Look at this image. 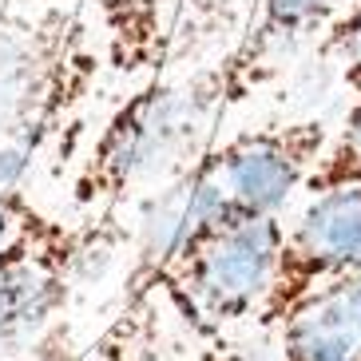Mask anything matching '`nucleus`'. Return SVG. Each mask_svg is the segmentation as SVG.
<instances>
[{"instance_id": "obj_11", "label": "nucleus", "mask_w": 361, "mask_h": 361, "mask_svg": "<svg viewBox=\"0 0 361 361\" xmlns=\"http://www.w3.org/2000/svg\"><path fill=\"white\" fill-rule=\"evenodd\" d=\"M318 64L338 75L341 92L353 99L361 96V0H350L345 8L329 20V28L314 40Z\"/></svg>"}, {"instance_id": "obj_5", "label": "nucleus", "mask_w": 361, "mask_h": 361, "mask_svg": "<svg viewBox=\"0 0 361 361\" xmlns=\"http://www.w3.org/2000/svg\"><path fill=\"white\" fill-rule=\"evenodd\" d=\"M329 135V123L318 116L274 119L214 139L195 163L226 207L231 223L282 219L290 199L306 191Z\"/></svg>"}, {"instance_id": "obj_15", "label": "nucleus", "mask_w": 361, "mask_h": 361, "mask_svg": "<svg viewBox=\"0 0 361 361\" xmlns=\"http://www.w3.org/2000/svg\"><path fill=\"white\" fill-rule=\"evenodd\" d=\"M195 361H250L243 350H234V345H226V338L223 341H211V350H202Z\"/></svg>"}, {"instance_id": "obj_16", "label": "nucleus", "mask_w": 361, "mask_h": 361, "mask_svg": "<svg viewBox=\"0 0 361 361\" xmlns=\"http://www.w3.org/2000/svg\"><path fill=\"white\" fill-rule=\"evenodd\" d=\"M36 4H60V0H12V8H36Z\"/></svg>"}, {"instance_id": "obj_3", "label": "nucleus", "mask_w": 361, "mask_h": 361, "mask_svg": "<svg viewBox=\"0 0 361 361\" xmlns=\"http://www.w3.org/2000/svg\"><path fill=\"white\" fill-rule=\"evenodd\" d=\"M123 243H131V231L119 211L84 214L80 223L48 214L40 231L0 255V361L64 318L75 290L96 282Z\"/></svg>"}, {"instance_id": "obj_14", "label": "nucleus", "mask_w": 361, "mask_h": 361, "mask_svg": "<svg viewBox=\"0 0 361 361\" xmlns=\"http://www.w3.org/2000/svg\"><path fill=\"white\" fill-rule=\"evenodd\" d=\"M8 361H84V350H75L72 329H68V322L60 318L52 329H44L28 350L12 353Z\"/></svg>"}, {"instance_id": "obj_12", "label": "nucleus", "mask_w": 361, "mask_h": 361, "mask_svg": "<svg viewBox=\"0 0 361 361\" xmlns=\"http://www.w3.org/2000/svg\"><path fill=\"white\" fill-rule=\"evenodd\" d=\"M350 183H361V96L353 99V107L345 111L341 128L329 135L318 167H314V175L306 179V195L350 187Z\"/></svg>"}, {"instance_id": "obj_10", "label": "nucleus", "mask_w": 361, "mask_h": 361, "mask_svg": "<svg viewBox=\"0 0 361 361\" xmlns=\"http://www.w3.org/2000/svg\"><path fill=\"white\" fill-rule=\"evenodd\" d=\"M255 12V0H171V72L202 64L214 48L238 40Z\"/></svg>"}, {"instance_id": "obj_8", "label": "nucleus", "mask_w": 361, "mask_h": 361, "mask_svg": "<svg viewBox=\"0 0 361 361\" xmlns=\"http://www.w3.org/2000/svg\"><path fill=\"white\" fill-rule=\"evenodd\" d=\"M274 334L282 361H361V278L302 298Z\"/></svg>"}, {"instance_id": "obj_7", "label": "nucleus", "mask_w": 361, "mask_h": 361, "mask_svg": "<svg viewBox=\"0 0 361 361\" xmlns=\"http://www.w3.org/2000/svg\"><path fill=\"white\" fill-rule=\"evenodd\" d=\"M345 4L350 0H255V12L238 40L214 60L223 75L226 116L246 104L262 84H270L294 48L318 40Z\"/></svg>"}, {"instance_id": "obj_4", "label": "nucleus", "mask_w": 361, "mask_h": 361, "mask_svg": "<svg viewBox=\"0 0 361 361\" xmlns=\"http://www.w3.org/2000/svg\"><path fill=\"white\" fill-rule=\"evenodd\" d=\"M286 234L282 219H246L214 231L183 258L167 278L163 294L171 310L202 341H223L238 322H255L278 270V250Z\"/></svg>"}, {"instance_id": "obj_17", "label": "nucleus", "mask_w": 361, "mask_h": 361, "mask_svg": "<svg viewBox=\"0 0 361 361\" xmlns=\"http://www.w3.org/2000/svg\"><path fill=\"white\" fill-rule=\"evenodd\" d=\"M8 8H12V0H0V16H4Z\"/></svg>"}, {"instance_id": "obj_9", "label": "nucleus", "mask_w": 361, "mask_h": 361, "mask_svg": "<svg viewBox=\"0 0 361 361\" xmlns=\"http://www.w3.org/2000/svg\"><path fill=\"white\" fill-rule=\"evenodd\" d=\"M96 36L104 68L123 80L171 72V0H96Z\"/></svg>"}, {"instance_id": "obj_13", "label": "nucleus", "mask_w": 361, "mask_h": 361, "mask_svg": "<svg viewBox=\"0 0 361 361\" xmlns=\"http://www.w3.org/2000/svg\"><path fill=\"white\" fill-rule=\"evenodd\" d=\"M48 214L32 202L24 187H0V255L20 246L32 231H40Z\"/></svg>"}, {"instance_id": "obj_1", "label": "nucleus", "mask_w": 361, "mask_h": 361, "mask_svg": "<svg viewBox=\"0 0 361 361\" xmlns=\"http://www.w3.org/2000/svg\"><path fill=\"white\" fill-rule=\"evenodd\" d=\"M223 119V75L214 60L139 80L135 92L104 119L80 163L72 202L84 214L123 211V202L143 199L191 167L214 143Z\"/></svg>"}, {"instance_id": "obj_6", "label": "nucleus", "mask_w": 361, "mask_h": 361, "mask_svg": "<svg viewBox=\"0 0 361 361\" xmlns=\"http://www.w3.org/2000/svg\"><path fill=\"white\" fill-rule=\"evenodd\" d=\"M341 278H361V183L310 195L286 223L274 282L255 326L278 329L302 298Z\"/></svg>"}, {"instance_id": "obj_2", "label": "nucleus", "mask_w": 361, "mask_h": 361, "mask_svg": "<svg viewBox=\"0 0 361 361\" xmlns=\"http://www.w3.org/2000/svg\"><path fill=\"white\" fill-rule=\"evenodd\" d=\"M104 72L87 0L0 16V147L40 155L92 99Z\"/></svg>"}]
</instances>
